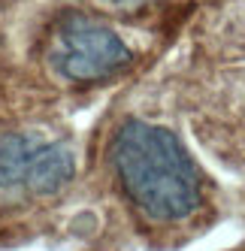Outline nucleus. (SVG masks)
<instances>
[{
    "mask_svg": "<svg viewBox=\"0 0 245 251\" xmlns=\"http://www.w3.org/2000/svg\"><path fill=\"white\" fill-rule=\"evenodd\" d=\"M112 167L133 209L154 224H179L203 206V178L167 127L124 121L112 139Z\"/></svg>",
    "mask_w": 245,
    "mask_h": 251,
    "instance_id": "1",
    "label": "nucleus"
},
{
    "mask_svg": "<svg viewBox=\"0 0 245 251\" xmlns=\"http://www.w3.org/2000/svg\"><path fill=\"white\" fill-rule=\"evenodd\" d=\"M76 160L61 139L37 133L0 136V203L51 200L73 182Z\"/></svg>",
    "mask_w": 245,
    "mask_h": 251,
    "instance_id": "2",
    "label": "nucleus"
},
{
    "mask_svg": "<svg viewBox=\"0 0 245 251\" xmlns=\"http://www.w3.org/2000/svg\"><path fill=\"white\" fill-rule=\"evenodd\" d=\"M133 51L121 33L91 15L70 12L58 22L49 43V64L70 82H103L127 70Z\"/></svg>",
    "mask_w": 245,
    "mask_h": 251,
    "instance_id": "3",
    "label": "nucleus"
},
{
    "mask_svg": "<svg viewBox=\"0 0 245 251\" xmlns=\"http://www.w3.org/2000/svg\"><path fill=\"white\" fill-rule=\"evenodd\" d=\"M100 3H106V6H118V9H127V6H139V3H146V0H100Z\"/></svg>",
    "mask_w": 245,
    "mask_h": 251,
    "instance_id": "4",
    "label": "nucleus"
}]
</instances>
